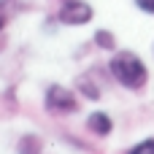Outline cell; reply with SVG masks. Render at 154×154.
Instances as JSON below:
<instances>
[{"mask_svg":"<svg viewBox=\"0 0 154 154\" xmlns=\"http://www.w3.org/2000/svg\"><path fill=\"white\" fill-rule=\"evenodd\" d=\"M125 154H154V138H146V141H138L135 146H130Z\"/></svg>","mask_w":154,"mask_h":154,"instance_id":"cell-8","label":"cell"},{"mask_svg":"<svg viewBox=\"0 0 154 154\" xmlns=\"http://www.w3.org/2000/svg\"><path fill=\"white\" fill-rule=\"evenodd\" d=\"M135 8H141L143 14H152L154 16V0H135Z\"/></svg>","mask_w":154,"mask_h":154,"instance_id":"cell-9","label":"cell"},{"mask_svg":"<svg viewBox=\"0 0 154 154\" xmlns=\"http://www.w3.org/2000/svg\"><path fill=\"white\" fill-rule=\"evenodd\" d=\"M41 152H43V141L35 133H24L16 143V154H41Z\"/></svg>","mask_w":154,"mask_h":154,"instance_id":"cell-6","label":"cell"},{"mask_svg":"<svg viewBox=\"0 0 154 154\" xmlns=\"http://www.w3.org/2000/svg\"><path fill=\"white\" fill-rule=\"evenodd\" d=\"M92 43L97 46V49H103V51H116V35L111 32V30H95V35H92Z\"/></svg>","mask_w":154,"mask_h":154,"instance_id":"cell-7","label":"cell"},{"mask_svg":"<svg viewBox=\"0 0 154 154\" xmlns=\"http://www.w3.org/2000/svg\"><path fill=\"white\" fill-rule=\"evenodd\" d=\"M8 16H11V14H8V8H5V3H0V30L5 27V22H8Z\"/></svg>","mask_w":154,"mask_h":154,"instance_id":"cell-10","label":"cell"},{"mask_svg":"<svg viewBox=\"0 0 154 154\" xmlns=\"http://www.w3.org/2000/svg\"><path fill=\"white\" fill-rule=\"evenodd\" d=\"M87 130H89L92 135H97V138H106V135L114 133V119H111L106 111H92V114L87 116Z\"/></svg>","mask_w":154,"mask_h":154,"instance_id":"cell-5","label":"cell"},{"mask_svg":"<svg viewBox=\"0 0 154 154\" xmlns=\"http://www.w3.org/2000/svg\"><path fill=\"white\" fill-rule=\"evenodd\" d=\"M92 19H95V8L87 0H65L57 11V22L68 27H81V24H89Z\"/></svg>","mask_w":154,"mask_h":154,"instance_id":"cell-3","label":"cell"},{"mask_svg":"<svg viewBox=\"0 0 154 154\" xmlns=\"http://www.w3.org/2000/svg\"><path fill=\"white\" fill-rule=\"evenodd\" d=\"M108 73H111V79H114L119 87H125V89H130V92L143 89L146 81H149V68H146L143 60H141L135 51H130V49L114 51V57L108 60Z\"/></svg>","mask_w":154,"mask_h":154,"instance_id":"cell-1","label":"cell"},{"mask_svg":"<svg viewBox=\"0 0 154 154\" xmlns=\"http://www.w3.org/2000/svg\"><path fill=\"white\" fill-rule=\"evenodd\" d=\"M97 76V70L95 68H89L84 76H79L76 79V87H79V92H81V97H87V100H100V92H103V87H106V76L103 79H95Z\"/></svg>","mask_w":154,"mask_h":154,"instance_id":"cell-4","label":"cell"},{"mask_svg":"<svg viewBox=\"0 0 154 154\" xmlns=\"http://www.w3.org/2000/svg\"><path fill=\"white\" fill-rule=\"evenodd\" d=\"M43 108L54 116H68L79 111V97L65 84H49L43 92Z\"/></svg>","mask_w":154,"mask_h":154,"instance_id":"cell-2","label":"cell"}]
</instances>
